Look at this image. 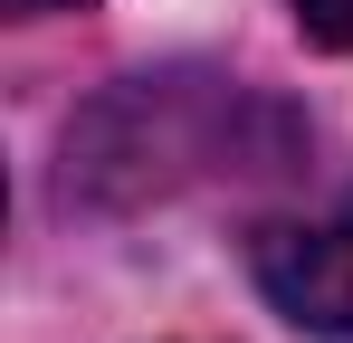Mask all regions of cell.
Segmentation results:
<instances>
[{"label":"cell","mask_w":353,"mask_h":343,"mask_svg":"<svg viewBox=\"0 0 353 343\" xmlns=\"http://www.w3.org/2000/svg\"><path fill=\"white\" fill-rule=\"evenodd\" d=\"M296 29L315 48H353V0H296Z\"/></svg>","instance_id":"obj_3"},{"label":"cell","mask_w":353,"mask_h":343,"mask_svg":"<svg viewBox=\"0 0 353 343\" xmlns=\"http://www.w3.org/2000/svg\"><path fill=\"white\" fill-rule=\"evenodd\" d=\"M248 277L287 324L353 343V200L315 210V220H268L248 238Z\"/></svg>","instance_id":"obj_2"},{"label":"cell","mask_w":353,"mask_h":343,"mask_svg":"<svg viewBox=\"0 0 353 343\" xmlns=\"http://www.w3.org/2000/svg\"><path fill=\"white\" fill-rule=\"evenodd\" d=\"M48 10H86V0H10V19H48Z\"/></svg>","instance_id":"obj_4"},{"label":"cell","mask_w":353,"mask_h":343,"mask_svg":"<svg viewBox=\"0 0 353 343\" xmlns=\"http://www.w3.org/2000/svg\"><path fill=\"white\" fill-rule=\"evenodd\" d=\"M239 124H268V105H248L230 76H134L67 134V191H172L191 172L239 163Z\"/></svg>","instance_id":"obj_1"}]
</instances>
